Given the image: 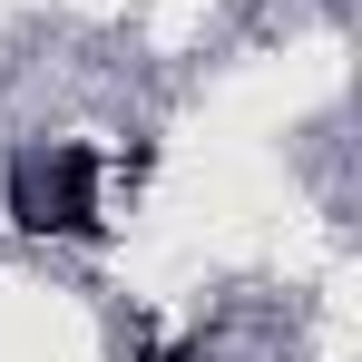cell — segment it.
<instances>
[{"label":"cell","mask_w":362,"mask_h":362,"mask_svg":"<svg viewBox=\"0 0 362 362\" xmlns=\"http://www.w3.org/2000/svg\"><path fill=\"white\" fill-rule=\"evenodd\" d=\"M88 177H98V147H30L10 167V226L20 235H98L88 226Z\"/></svg>","instance_id":"1"}]
</instances>
